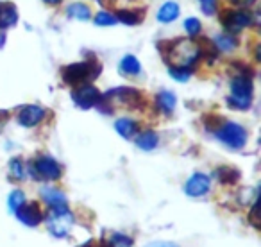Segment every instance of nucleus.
Returning a JSON list of instances; mask_svg holds the SVG:
<instances>
[{
  "instance_id": "obj_1",
  "label": "nucleus",
  "mask_w": 261,
  "mask_h": 247,
  "mask_svg": "<svg viewBox=\"0 0 261 247\" xmlns=\"http://www.w3.org/2000/svg\"><path fill=\"white\" fill-rule=\"evenodd\" d=\"M200 58V47L192 40H179L172 41V45L168 47L167 59L172 63V66H181V68H190L193 66Z\"/></svg>"
},
{
  "instance_id": "obj_2",
  "label": "nucleus",
  "mask_w": 261,
  "mask_h": 247,
  "mask_svg": "<svg viewBox=\"0 0 261 247\" xmlns=\"http://www.w3.org/2000/svg\"><path fill=\"white\" fill-rule=\"evenodd\" d=\"M254 86L250 77L236 76L231 81V95H229V104L236 109H249L252 104Z\"/></svg>"
},
{
  "instance_id": "obj_3",
  "label": "nucleus",
  "mask_w": 261,
  "mask_h": 247,
  "mask_svg": "<svg viewBox=\"0 0 261 247\" xmlns=\"http://www.w3.org/2000/svg\"><path fill=\"white\" fill-rule=\"evenodd\" d=\"M215 136H217L218 142H222L225 147L232 151H240L242 147H245L247 138H249L245 128L236 122H224L222 126H218Z\"/></svg>"
},
{
  "instance_id": "obj_4",
  "label": "nucleus",
  "mask_w": 261,
  "mask_h": 247,
  "mask_svg": "<svg viewBox=\"0 0 261 247\" xmlns=\"http://www.w3.org/2000/svg\"><path fill=\"white\" fill-rule=\"evenodd\" d=\"M31 168V176L34 179H43V181H58L61 178L63 170L61 165L54 160L52 156H40L29 165Z\"/></svg>"
},
{
  "instance_id": "obj_5",
  "label": "nucleus",
  "mask_w": 261,
  "mask_h": 247,
  "mask_svg": "<svg viewBox=\"0 0 261 247\" xmlns=\"http://www.w3.org/2000/svg\"><path fill=\"white\" fill-rule=\"evenodd\" d=\"M98 66H91V63H73L68 65L63 70V79L70 84V86H81L86 84L90 79H95L98 76Z\"/></svg>"
},
{
  "instance_id": "obj_6",
  "label": "nucleus",
  "mask_w": 261,
  "mask_h": 247,
  "mask_svg": "<svg viewBox=\"0 0 261 247\" xmlns=\"http://www.w3.org/2000/svg\"><path fill=\"white\" fill-rule=\"evenodd\" d=\"M43 220L47 222V228L52 236H56V238H65L73 226V215L70 210H59V211L50 210V213H48Z\"/></svg>"
},
{
  "instance_id": "obj_7",
  "label": "nucleus",
  "mask_w": 261,
  "mask_h": 247,
  "mask_svg": "<svg viewBox=\"0 0 261 247\" xmlns=\"http://www.w3.org/2000/svg\"><path fill=\"white\" fill-rule=\"evenodd\" d=\"M100 91L93 86V84L86 83L81 84V86H75V90L72 91V101L75 106H79L81 109H90L98 106L100 102Z\"/></svg>"
},
{
  "instance_id": "obj_8",
  "label": "nucleus",
  "mask_w": 261,
  "mask_h": 247,
  "mask_svg": "<svg viewBox=\"0 0 261 247\" xmlns=\"http://www.w3.org/2000/svg\"><path fill=\"white\" fill-rule=\"evenodd\" d=\"M210 188H211L210 176L202 174V172H195L185 183V193L188 197H202L210 192Z\"/></svg>"
},
{
  "instance_id": "obj_9",
  "label": "nucleus",
  "mask_w": 261,
  "mask_h": 247,
  "mask_svg": "<svg viewBox=\"0 0 261 247\" xmlns=\"http://www.w3.org/2000/svg\"><path fill=\"white\" fill-rule=\"evenodd\" d=\"M15 215L22 224L27 226V228H36L45 218L43 211L40 210V206H38L36 203H25L22 208H18V210L15 211Z\"/></svg>"
},
{
  "instance_id": "obj_10",
  "label": "nucleus",
  "mask_w": 261,
  "mask_h": 247,
  "mask_svg": "<svg viewBox=\"0 0 261 247\" xmlns=\"http://www.w3.org/2000/svg\"><path fill=\"white\" fill-rule=\"evenodd\" d=\"M45 116H47V111H45L41 106L29 104V106H23V108L20 109L16 120H18V124L23 126V128H36L38 124L43 122Z\"/></svg>"
},
{
  "instance_id": "obj_11",
  "label": "nucleus",
  "mask_w": 261,
  "mask_h": 247,
  "mask_svg": "<svg viewBox=\"0 0 261 247\" xmlns=\"http://www.w3.org/2000/svg\"><path fill=\"white\" fill-rule=\"evenodd\" d=\"M40 195L43 199V203L47 204L50 210L59 211V210H68V201H66V195L61 192V190L54 188V186H43L40 190Z\"/></svg>"
},
{
  "instance_id": "obj_12",
  "label": "nucleus",
  "mask_w": 261,
  "mask_h": 247,
  "mask_svg": "<svg viewBox=\"0 0 261 247\" xmlns=\"http://www.w3.org/2000/svg\"><path fill=\"white\" fill-rule=\"evenodd\" d=\"M224 26L229 33H240L245 27L252 26V16L245 11H229L224 18Z\"/></svg>"
},
{
  "instance_id": "obj_13",
  "label": "nucleus",
  "mask_w": 261,
  "mask_h": 247,
  "mask_svg": "<svg viewBox=\"0 0 261 247\" xmlns=\"http://www.w3.org/2000/svg\"><path fill=\"white\" fill-rule=\"evenodd\" d=\"M18 22V11L9 2H0V29L6 31Z\"/></svg>"
},
{
  "instance_id": "obj_14",
  "label": "nucleus",
  "mask_w": 261,
  "mask_h": 247,
  "mask_svg": "<svg viewBox=\"0 0 261 247\" xmlns=\"http://www.w3.org/2000/svg\"><path fill=\"white\" fill-rule=\"evenodd\" d=\"M175 104H177V97H175L172 91L163 90V91H160V93L156 95L158 109H160L161 113H165V115H172V113H174V109H175Z\"/></svg>"
},
{
  "instance_id": "obj_15",
  "label": "nucleus",
  "mask_w": 261,
  "mask_h": 247,
  "mask_svg": "<svg viewBox=\"0 0 261 247\" xmlns=\"http://www.w3.org/2000/svg\"><path fill=\"white\" fill-rule=\"evenodd\" d=\"M118 70L122 76L125 77H133V76H138L140 72H142V65H140L138 58L133 54H127L122 58V61H120L118 65Z\"/></svg>"
},
{
  "instance_id": "obj_16",
  "label": "nucleus",
  "mask_w": 261,
  "mask_h": 247,
  "mask_svg": "<svg viewBox=\"0 0 261 247\" xmlns=\"http://www.w3.org/2000/svg\"><path fill=\"white\" fill-rule=\"evenodd\" d=\"M115 131L118 133L122 138L130 140L136 135V131H138V124L133 118H118L115 122Z\"/></svg>"
},
{
  "instance_id": "obj_17",
  "label": "nucleus",
  "mask_w": 261,
  "mask_h": 247,
  "mask_svg": "<svg viewBox=\"0 0 261 247\" xmlns=\"http://www.w3.org/2000/svg\"><path fill=\"white\" fill-rule=\"evenodd\" d=\"M66 15L72 20H79V22H88L91 18V9L83 2H73L66 8Z\"/></svg>"
},
{
  "instance_id": "obj_18",
  "label": "nucleus",
  "mask_w": 261,
  "mask_h": 247,
  "mask_svg": "<svg viewBox=\"0 0 261 247\" xmlns=\"http://www.w3.org/2000/svg\"><path fill=\"white\" fill-rule=\"evenodd\" d=\"M135 143L142 151H154L158 147V143H160V136L154 131H143L135 138Z\"/></svg>"
},
{
  "instance_id": "obj_19",
  "label": "nucleus",
  "mask_w": 261,
  "mask_h": 247,
  "mask_svg": "<svg viewBox=\"0 0 261 247\" xmlns=\"http://www.w3.org/2000/svg\"><path fill=\"white\" fill-rule=\"evenodd\" d=\"M179 13H181L179 4H175V2H167V4L161 6L160 11H158V20L163 23H170L177 18Z\"/></svg>"
},
{
  "instance_id": "obj_20",
  "label": "nucleus",
  "mask_w": 261,
  "mask_h": 247,
  "mask_svg": "<svg viewBox=\"0 0 261 247\" xmlns=\"http://www.w3.org/2000/svg\"><path fill=\"white\" fill-rule=\"evenodd\" d=\"M213 43H215V47L222 52H231L236 48V40L231 34H217V36L213 38Z\"/></svg>"
},
{
  "instance_id": "obj_21",
  "label": "nucleus",
  "mask_w": 261,
  "mask_h": 247,
  "mask_svg": "<svg viewBox=\"0 0 261 247\" xmlns=\"http://www.w3.org/2000/svg\"><path fill=\"white\" fill-rule=\"evenodd\" d=\"M25 203H27L25 193H23L22 190H13V192L9 193V197H8V208L13 211V213H15V211L18 210V208H22Z\"/></svg>"
},
{
  "instance_id": "obj_22",
  "label": "nucleus",
  "mask_w": 261,
  "mask_h": 247,
  "mask_svg": "<svg viewBox=\"0 0 261 247\" xmlns=\"http://www.w3.org/2000/svg\"><path fill=\"white\" fill-rule=\"evenodd\" d=\"M115 16L118 22H123V23H127V26H136V23L142 22V15H138V13H135V11H129V9H120Z\"/></svg>"
},
{
  "instance_id": "obj_23",
  "label": "nucleus",
  "mask_w": 261,
  "mask_h": 247,
  "mask_svg": "<svg viewBox=\"0 0 261 247\" xmlns=\"http://www.w3.org/2000/svg\"><path fill=\"white\" fill-rule=\"evenodd\" d=\"M108 247H133V238L123 233H113L108 240Z\"/></svg>"
},
{
  "instance_id": "obj_24",
  "label": "nucleus",
  "mask_w": 261,
  "mask_h": 247,
  "mask_svg": "<svg viewBox=\"0 0 261 247\" xmlns=\"http://www.w3.org/2000/svg\"><path fill=\"white\" fill-rule=\"evenodd\" d=\"M9 174H11V178L16 179V181H22V179L25 178V168H23L22 160L13 158V160L9 161Z\"/></svg>"
},
{
  "instance_id": "obj_25",
  "label": "nucleus",
  "mask_w": 261,
  "mask_h": 247,
  "mask_svg": "<svg viewBox=\"0 0 261 247\" xmlns=\"http://www.w3.org/2000/svg\"><path fill=\"white\" fill-rule=\"evenodd\" d=\"M217 178H218V181L224 183V185H232V183L238 179V172L232 170V168L222 167L217 170Z\"/></svg>"
},
{
  "instance_id": "obj_26",
  "label": "nucleus",
  "mask_w": 261,
  "mask_h": 247,
  "mask_svg": "<svg viewBox=\"0 0 261 247\" xmlns=\"http://www.w3.org/2000/svg\"><path fill=\"white\" fill-rule=\"evenodd\" d=\"M95 23H97L98 27H109V26H115V23H118V20H116V16L113 15V13L100 11L97 16H95Z\"/></svg>"
},
{
  "instance_id": "obj_27",
  "label": "nucleus",
  "mask_w": 261,
  "mask_h": 247,
  "mask_svg": "<svg viewBox=\"0 0 261 247\" xmlns=\"http://www.w3.org/2000/svg\"><path fill=\"white\" fill-rule=\"evenodd\" d=\"M168 73H170L172 79L179 81V83H186V81L190 79V76H192V70H190V68H181V66H170Z\"/></svg>"
},
{
  "instance_id": "obj_28",
  "label": "nucleus",
  "mask_w": 261,
  "mask_h": 247,
  "mask_svg": "<svg viewBox=\"0 0 261 247\" xmlns=\"http://www.w3.org/2000/svg\"><path fill=\"white\" fill-rule=\"evenodd\" d=\"M185 31L188 33V36H197V34L202 31V23H200V20L195 18V16H192V18H186Z\"/></svg>"
},
{
  "instance_id": "obj_29",
  "label": "nucleus",
  "mask_w": 261,
  "mask_h": 247,
  "mask_svg": "<svg viewBox=\"0 0 261 247\" xmlns=\"http://www.w3.org/2000/svg\"><path fill=\"white\" fill-rule=\"evenodd\" d=\"M199 2H200V9H202V13L206 16L217 15V8H218L217 0H199Z\"/></svg>"
},
{
  "instance_id": "obj_30",
  "label": "nucleus",
  "mask_w": 261,
  "mask_h": 247,
  "mask_svg": "<svg viewBox=\"0 0 261 247\" xmlns=\"http://www.w3.org/2000/svg\"><path fill=\"white\" fill-rule=\"evenodd\" d=\"M143 247H181V245L175 242H170V240H156V242H150Z\"/></svg>"
},
{
  "instance_id": "obj_31",
  "label": "nucleus",
  "mask_w": 261,
  "mask_h": 247,
  "mask_svg": "<svg viewBox=\"0 0 261 247\" xmlns=\"http://www.w3.org/2000/svg\"><path fill=\"white\" fill-rule=\"evenodd\" d=\"M234 6H240V8H249V6L256 4V0H231Z\"/></svg>"
},
{
  "instance_id": "obj_32",
  "label": "nucleus",
  "mask_w": 261,
  "mask_h": 247,
  "mask_svg": "<svg viewBox=\"0 0 261 247\" xmlns=\"http://www.w3.org/2000/svg\"><path fill=\"white\" fill-rule=\"evenodd\" d=\"M4 45H6V33L2 29H0V48L4 47Z\"/></svg>"
},
{
  "instance_id": "obj_33",
  "label": "nucleus",
  "mask_w": 261,
  "mask_h": 247,
  "mask_svg": "<svg viewBox=\"0 0 261 247\" xmlns=\"http://www.w3.org/2000/svg\"><path fill=\"white\" fill-rule=\"evenodd\" d=\"M6 116H8V113H6V111H0V129H2V126H4Z\"/></svg>"
},
{
  "instance_id": "obj_34",
  "label": "nucleus",
  "mask_w": 261,
  "mask_h": 247,
  "mask_svg": "<svg viewBox=\"0 0 261 247\" xmlns=\"http://www.w3.org/2000/svg\"><path fill=\"white\" fill-rule=\"evenodd\" d=\"M43 2H45V4H48V6H58L61 0H43Z\"/></svg>"
}]
</instances>
